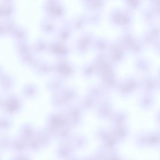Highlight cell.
Listing matches in <instances>:
<instances>
[{
	"label": "cell",
	"instance_id": "cell-7",
	"mask_svg": "<svg viewBox=\"0 0 160 160\" xmlns=\"http://www.w3.org/2000/svg\"><path fill=\"white\" fill-rule=\"evenodd\" d=\"M15 11V4L12 0H2L0 2L1 19L12 18Z\"/></svg>",
	"mask_w": 160,
	"mask_h": 160
},
{
	"label": "cell",
	"instance_id": "cell-10",
	"mask_svg": "<svg viewBox=\"0 0 160 160\" xmlns=\"http://www.w3.org/2000/svg\"><path fill=\"white\" fill-rule=\"evenodd\" d=\"M66 86V80L55 76L49 79L46 83V88L49 91L57 92Z\"/></svg>",
	"mask_w": 160,
	"mask_h": 160
},
{
	"label": "cell",
	"instance_id": "cell-11",
	"mask_svg": "<svg viewBox=\"0 0 160 160\" xmlns=\"http://www.w3.org/2000/svg\"><path fill=\"white\" fill-rule=\"evenodd\" d=\"M40 28L41 31L45 34L55 33L58 28L55 20L46 16L40 21Z\"/></svg>",
	"mask_w": 160,
	"mask_h": 160
},
{
	"label": "cell",
	"instance_id": "cell-17",
	"mask_svg": "<svg viewBox=\"0 0 160 160\" xmlns=\"http://www.w3.org/2000/svg\"><path fill=\"white\" fill-rule=\"evenodd\" d=\"M39 88L36 84L32 82L26 83L22 88L23 95L27 97L35 96L38 93Z\"/></svg>",
	"mask_w": 160,
	"mask_h": 160
},
{
	"label": "cell",
	"instance_id": "cell-2",
	"mask_svg": "<svg viewBox=\"0 0 160 160\" xmlns=\"http://www.w3.org/2000/svg\"><path fill=\"white\" fill-rule=\"evenodd\" d=\"M42 8L46 16L54 20L62 19L66 13V7L59 0H46Z\"/></svg>",
	"mask_w": 160,
	"mask_h": 160
},
{
	"label": "cell",
	"instance_id": "cell-9",
	"mask_svg": "<svg viewBox=\"0 0 160 160\" xmlns=\"http://www.w3.org/2000/svg\"><path fill=\"white\" fill-rule=\"evenodd\" d=\"M32 71L39 75H46L52 72V63L48 61L39 59L32 66Z\"/></svg>",
	"mask_w": 160,
	"mask_h": 160
},
{
	"label": "cell",
	"instance_id": "cell-12",
	"mask_svg": "<svg viewBox=\"0 0 160 160\" xmlns=\"http://www.w3.org/2000/svg\"><path fill=\"white\" fill-rule=\"evenodd\" d=\"M70 20L74 30H81L88 23L87 13L76 15Z\"/></svg>",
	"mask_w": 160,
	"mask_h": 160
},
{
	"label": "cell",
	"instance_id": "cell-8",
	"mask_svg": "<svg viewBox=\"0 0 160 160\" xmlns=\"http://www.w3.org/2000/svg\"><path fill=\"white\" fill-rule=\"evenodd\" d=\"M18 24L13 18L1 19L0 21V36L5 37L12 36Z\"/></svg>",
	"mask_w": 160,
	"mask_h": 160
},
{
	"label": "cell",
	"instance_id": "cell-5",
	"mask_svg": "<svg viewBox=\"0 0 160 160\" xmlns=\"http://www.w3.org/2000/svg\"><path fill=\"white\" fill-rule=\"evenodd\" d=\"M73 29L70 19H64L55 32V38L63 42H67L71 39L73 32Z\"/></svg>",
	"mask_w": 160,
	"mask_h": 160
},
{
	"label": "cell",
	"instance_id": "cell-14",
	"mask_svg": "<svg viewBox=\"0 0 160 160\" xmlns=\"http://www.w3.org/2000/svg\"><path fill=\"white\" fill-rule=\"evenodd\" d=\"M48 41L43 37H38L34 40L32 45V50L34 53L38 54L47 51Z\"/></svg>",
	"mask_w": 160,
	"mask_h": 160
},
{
	"label": "cell",
	"instance_id": "cell-19",
	"mask_svg": "<svg viewBox=\"0 0 160 160\" xmlns=\"http://www.w3.org/2000/svg\"><path fill=\"white\" fill-rule=\"evenodd\" d=\"M84 8L89 12H95L102 5V2L97 0H81Z\"/></svg>",
	"mask_w": 160,
	"mask_h": 160
},
{
	"label": "cell",
	"instance_id": "cell-18",
	"mask_svg": "<svg viewBox=\"0 0 160 160\" xmlns=\"http://www.w3.org/2000/svg\"><path fill=\"white\" fill-rule=\"evenodd\" d=\"M28 31L24 27L17 25L11 37L15 41H22L28 39Z\"/></svg>",
	"mask_w": 160,
	"mask_h": 160
},
{
	"label": "cell",
	"instance_id": "cell-13",
	"mask_svg": "<svg viewBox=\"0 0 160 160\" xmlns=\"http://www.w3.org/2000/svg\"><path fill=\"white\" fill-rule=\"evenodd\" d=\"M18 57L21 63L24 65L29 66L31 68H32V66L40 59L38 57V55L34 53L32 50L28 53L18 56Z\"/></svg>",
	"mask_w": 160,
	"mask_h": 160
},
{
	"label": "cell",
	"instance_id": "cell-16",
	"mask_svg": "<svg viewBox=\"0 0 160 160\" xmlns=\"http://www.w3.org/2000/svg\"><path fill=\"white\" fill-rule=\"evenodd\" d=\"M81 75L83 77L88 78L93 76L96 72V69L93 62H87L82 64L80 69Z\"/></svg>",
	"mask_w": 160,
	"mask_h": 160
},
{
	"label": "cell",
	"instance_id": "cell-6",
	"mask_svg": "<svg viewBox=\"0 0 160 160\" xmlns=\"http://www.w3.org/2000/svg\"><path fill=\"white\" fill-rule=\"evenodd\" d=\"M16 78L12 74L0 70V87L4 92L12 90L16 85Z\"/></svg>",
	"mask_w": 160,
	"mask_h": 160
},
{
	"label": "cell",
	"instance_id": "cell-4",
	"mask_svg": "<svg viewBox=\"0 0 160 160\" xmlns=\"http://www.w3.org/2000/svg\"><path fill=\"white\" fill-rule=\"evenodd\" d=\"M93 40L94 37L92 32L88 31H83L75 41L74 43L75 51L79 55L85 54L92 46Z\"/></svg>",
	"mask_w": 160,
	"mask_h": 160
},
{
	"label": "cell",
	"instance_id": "cell-20",
	"mask_svg": "<svg viewBox=\"0 0 160 160\" xmlns=\"http://www.w3.org/2000/svg\"><path fill=\"white\" fill-rule=\"evenodd\" d=\"M87 14L88 16V22L91 24H95L97 23L99 20L98 17V14L95 12H91Z\"/></svg>",
	"mask_w": 160,
	"mask_h": 160
},
{
	"label": "cell",
	"instance_id": "cell-1",
	"mask_svg": "<svg viewBox=\"0 0 160 160\" xmlns=\"http://www.w3.org/2000/svg\"><path fill=\"white\" fill-rule=\"evenodd\" d=\"M76 72L74 63L67 58L57 59L52 63V73L65 80L73 76Z\"/></svg>",
	"mask_w": 160,
	"mask_h": 160
},
{
	"label": "cell",
	"instance_id": "cell-15",
	"mask_svg": "<svg viewBox=\"0 0 160 160\" xmlns=\"http://www.w3.org/2000/svg\"><path fill=\"white\" fill-rule=\"evenodd\" d=\"M14 49L18 56L28 53L32 50V45L28 39L22 41H15Z\"/></svg>",
	"mask_w": 160,
	"mask_h": 160
},
{
	"label": "cell",
	"instance_id": "cell-3",
	"mask_svg": "<svg viewBox=\"0 0 160 160\" xmlns=\"http://www.w3.org/2000/svg\"><path fill=\"white\" fill-rule=\"evenodd\" d=\"M47 52L57 59L67 58L72 52V47L67 42H62L55 38L48 41Z\"/></svg>",
	"mask_w": 160,
	"mask_h": 160
}]
</instances>
